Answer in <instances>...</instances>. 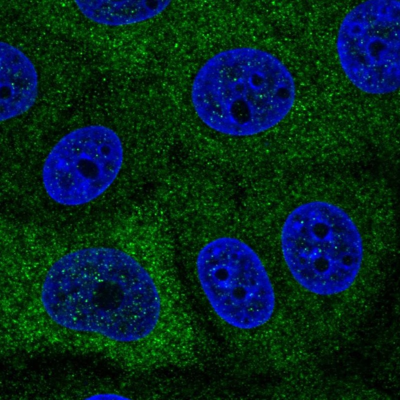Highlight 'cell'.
Here are the masks:
<instances>
[{
	"label": "cell",
	"mask_w": 400,
	"mask_h": 400,
	"mask_svg": "<svg viewBox=\"0 0 400 400\" xmlns=\"http://www.w3.org/2000/svg\"><path fill=\"white\" fill-rule=\"evenodd\" d=\"M124 148L111 128L92 125L76 129L52 148L42 178L48 196L60 204L76 206L102 194L118 174Z\"/></svg>",
	"instance_id": "8992f818"
},
{
	"label": "cell",
	"mask_w": 400,
	"mask_h": 400,
	"mask_svg": "<svg viewBox=\"0 0 400 400\" xmlns=\"http://www.w3.org/2000/svg\"><path fill=\"white\" fill-rule=\"evenodd\" d=\"M400 2L371 0L358 4L342 20L336 50L349 80L372 94L395 92L400 84Z\"/></svg>",
	"instance_id": "5b68a950"
},
{
	"label": "cell",
	"mask_w": 400,
	"mask_h": 400,
	"mask_svg": "<svg viewBox=\"0 0 400 400\" xmlns=\"http://www.w3.org/2000/svg\"><path fill=\"white\" fill-rule=\"evenodd\" d=\"M0 120L18 116L34 104L38 75L29 58L16 46L0 43Z\"/></svg>",
	"instance_id": "52a82bcc"
},
{
	"label": "cell",
	"mask_w": 400,
	"mask_h": 400,
	"mask_svg": "<svg viewBox=\"0 0 400 400\" xmlns=\"http://www.w3.org/2000/svg\"><path fill=\"white\" fill-rule=\"evenodd\" d=\"M294 78L277 58L252 48L224 50L194 78L191 100L200 120L218 132L247 136L280 122L296 100Z\"/></svg>",
	"instance_id": "6da1fadb"
},
{
	"label": "cell",
	"mask_w": 400,
	"mask_h": 400,
	"mask_svg": "<svg viewBox=\"0 0 400 400\" xmlns=\"http://www.w3.org/2000/svg\"><path fill=\"white\" fill-rule=\"evenodd\" d=\"M117 248L90 247L56 261L42 284L41 300L57 324L90 332L119 300L136 262Z\"/></svg>",
	"instance_id": "3957f363"
},
{
	"label": "cell",
	"mask_w": 400,
	"mask_h": 400,
	"mask_svg": "<svg viewBox=\"0 0 400 400\" xmlns=\"http://www.w3.org/2000/svg\"><path fill=\"white\" fill-rule=\"evenodd\" d=\"M88 399H116V400H122V399H129V398L126 396H122L121 394H118L115 393H111V392H106V393H101L92 396H90V398H88Z\"/></svg>",
	"instance_id": "9c48e42d"
},
{
	"label": "cell",
	"mask_w": 400,
	"mask_h": 400,
	"mask_svg": "<svg viewBox=\"0 0 400 400\" xmlns=\"http://www.w3.org/2000/svg\"><path fill=\"white\" fill-rule=\"evenodd\" d=\"M280 238L290 272L308 291L334 295L354 282L363 260L362 238L339 206L324 200L300 204L286 217Z\"/></svg>",
	"instance_id": "7a4b0ae2"
},
{
	"label": "cell",
	"mask_w": 400,
	"mask_h": 400,
	"mask_svg": "<svg viewBox=\"0 0 400 400\" xmlns=\"http://www.w3.org/2000/svg\"><path fill=\"white\" fill-rule=\"evenodd\" d=\"M196 270L202 290L216 314L235 328L250 330L267 322L275 295L256 252L236 238L214 239L200 250Z\"/></svg>",
	"instance_id": "277c9868"
},
{
	"label": "cell",
	"mask_w": 400,
	"mask_h": 400,
	"mask_svg": "<svg viewBox=\"0 0 400 400\" xmlns=\"http://www.w3.org/2000/svg\"><path fill=\"white\" fill-rule=\"evenodd\" d=\"M78 10L96 23L109 26L132 24L153 18L170 4V0H75Z\"/></svg>",
	"instance_id": "ba28073f"
}]
</instances>
